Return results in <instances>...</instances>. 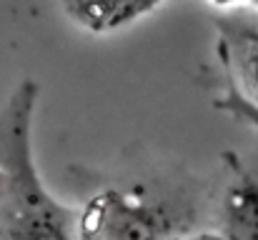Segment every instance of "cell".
I'll return each instance as SVG.
<instances>
[{"label": "cell", "mask_w": 258, "mask_h": 240, "mask_svg": "<svg viewBox=\"0 0 258 240\" xmlns=\"http://www.w3.org/2000/svg\"><path fill=\"white\" fill-rule=\"evenodd\" d=\"M33 93V85H23L0 118V163L8 178V183L0 178V240H71L60 208L43 193L30 168L28 120Z\"/></svg>", "instance_id": "1"}, {"label": "cell", "mask_w": 258, "mask_h": 240, "mask_svg": "<svg viewBox=\"0 0 258 240\" xmlns=\"http://www.w3.org/2000/svg\"><path fill=\"white\" fill-rule=\"evenodd\" d=\"M223 208L231 240H258V170H238Z\"/></svg>", "instance_id": "2"}]
</instances>
